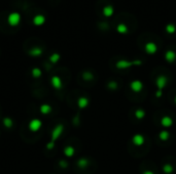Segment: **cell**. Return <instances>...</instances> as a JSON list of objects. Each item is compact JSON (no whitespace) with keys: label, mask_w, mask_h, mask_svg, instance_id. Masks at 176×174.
<instances>
[{"label":"cell","mask_w":176,"mask_h":174,"mask_svg":"<svg viewBox=\"0 0 176 174\" xmlns=\"http://www.w3.org/2000/svg\"><path fill=\"white\" fill-rule=\"evenodd\" d=\"M22 21V15L18 11H13L7 15V23L11 27H17Z\"/></svg>","instance_id":"1"},{"label":"cell","mask_w":176,"mask_h":174,"mask_svg":"<svg viewBox=\"0 0 176 174\" xmlns=\"http://www.w3.org/2000/svg\"><path fill=\"white\" fill-rule=\"evenodd\" d=\"M45 21H46L45 17L43 15H40V13L34 15V17H33V19H32L33 24H34L35 26H42L43 24L45 23Z\"/></svg>","instance_id":"2"},{"label":"cell","mask_w":176,"mask_h":174,"mask_svg":"<svg viewBox=\"0 0 176 174\" xmlns=\"http://www.w3.org/2000/svg\"><path fill=\"white\" fill-rule=\"evenodd\" d=\"M166 81H167V79H166V77H164V76H161V77H159V78H158V80H157V84H158V86H159V91H158V96L161 95V91H162V89H163V87L166 85Z\"/></svg>","instance_id":"3"},{"label":"cell","mask_w":176,"mask_h":174,"mask_svg":"<svg viewBox=\"0 0 176 174\" xmlns=\"http://www.w3.org/2000/svg\"><path fill=\"white\" fill-rule=\"evenodd\" d=\"M157 45L155 44L153 42H148L147 44L145 45V50L147 53H149V54H153L155 52H157Z\"/></svg>","instance_id":"4"},{"label":"cell","mask_w":176,"mask_h":174,"mask_svg":"<svg viewBox=\"0 0 176 174\" xmlns=\"http://www.w3.org/2000/svg\"><path fill=\"white\" fill-rule=\"evenodd\" d=\"M131 87L134 91L139 92L140 90L142 89V83L140 82V81H133V82L131 83Z\"/></svg>","instance_id":"5"},{"label":"cell","mask_w":176,"mask_h":174,"mask_svg":"<svg viewBox=\"0 0 176 174\" xmlns=\"http://www.w3.org/2000/svg\"><path fill=\"white\" fill-rule=\"evenodd\" d=\"M103 15L105 17H111L113 15V7L111 5H108V6H105L103 8Z\"/></svg>","instance_id":"6"},{"label":"cell","mask_w":176,"mask_h":174,"mask_svg":"<svg viewBox=\"0 0 176 174\" xmlns=\"http://www.w3.org/2000/svg\"><path fill=\"white\" fill-rule=\"evenodd\" d=\"M175 57H176V54L174 51L172 50H168L167 52H166V60L168 61V62H173L174 60H175Z\"/></svg>","instance_id":"7"},{"label":"cell","mask_w":176,"mask_h":174,"mask_svg":"<svg viewBox=\"0 0 176 174\" xmlns=\"http://www.w3.org/2000/svg\"><path fill=\"white\" fill-rule=\"evenodd\" d=\"M133 142L135 144H138V145H140V144H142L144 142V138L142 137L141 135H135L133 138Z\"/></svg>","instance_id":"8"},{"label":"cell","mask_w":176,"mask_h":174,"mask_svg":"<svg viewBox=\"0 0 176 174\" xmlns=\"http://www.w3.org/2000/svg\"><path fill=\"white\" fill-rule=\"evenodd\" d=\"M116 30H118V33H122V34H125V33L128 32V28L127 26L122 25V24H120V25L118 26V28H116Z\"/></svg>","instance_id":"9"},{"label":"cell","mask_w":176,"mask_h":174,"mask_svg":"<svg viewBox=\"0 0 176 174\" xmlns=\"http://www.w3.org/2000/svg\"><path fill=\"white\" fill-rule=\"evenodd\" d=\"M162 124H163L164 126H166V127H168V126H171V125H172V120H171V118L165 117L163 120H162Z\"/></svg>","instance_id":"10"},{"label":"cell","mask_w":176,"mask_h":174,"mask_svg":"<svg viewBox=\"0 0 176 174\" xmlns=\"http://www.w3.org/2000/svg\"><path fill=\"white\" fill-rule=\"evenodd\" d=\"M176 30V28L174 25H171V24H169V25L166 27V31H167L168 33H170V34H172V33H174Z\"/></svg>","instance_id":"11"},{"label":"cell","mask_w":176,"mask_h":174,"mask_svg":"<svg viewBox=\"0 0 176 174\" xmlns=\"http://www.w3.org/2000/svg\"><path fill=\"white\" fill-rule=\"evenodd\" d=\"M164 170H165L166 173H169L170 174L172 172V170H173V168H172L171 165H169V164H168V165H166L165 167H164Z\"/></svg>","instance_id":"12"},{"label":"cell","mask_w":176,"mask_h":174,"mask_svg":"<svg viewBox=\"0 0 176 174\" xmlns=\"http://www.w3.org/2000/svg\"><path fill=\"white\" fill-rule=\"evenodd\" d=\"M31 52L33 53V54H35V55H38V54H40L41 53V49H39V48H35V49H33Z\"/></svg>","instance_id":"13"},{"label":"cell","mask_w":176,"mask_h":174,"mask_svg":"<svg viewBox=\"0 0 176 174\" xmlns=\"http://www.w3.org/2000/svg\"><path fill=\"white\" fill-rule=\"evenodd\" d=\"M167 136H169V134H167V132H166V131H163L161 133V135H160V137H161L162 139H166V138H167Z\"/></svg>","instance_id":"14"},{"label":"cell","mask_w":176,"mask_h":174,"mask_svg":"<svg viewBox=\"0 0 176 174\" xmlns=\"http://www.w3.org/2000/svg\"><path fill=\"white\" fill-rule=\"evenodd\" d=\"M137 117L138 118H143L144 117V113L143 112H137Z\"/></svg>","instance_id":"15"},{"label":"cell","mask_w":176,"mask_h":174,"mask_svg":"<svg viewBox=\"0 0 176 174\" xmlns=\"http://www.w3.org/2000/svg\"><path fill=\"white\" fill-rule=\"evenodd\" d=\"M144 174H153V172H144Z\"/></svg>","instance_id":"16"},{"label":"cell","mask_w":176,"mask_h":174,"mask_svg":"<svg viewBox=\"0 0 176 174\" xmlns=\"http://www.w3.org/2000/svg\"><path fill=\"white\" fill-rule=\"evenodd\" d=\"M175 102H176V98H175Z\"/></svg>","instance_id":"17"}]
</instances>
